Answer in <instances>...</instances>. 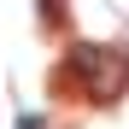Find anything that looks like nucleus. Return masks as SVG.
Wrapping results in <instances>:
<instances>
[{
	"label": "nucleus",
	"mask_w": 129,
	"mask_h": 129,
	"mask_svg": "<svg viewBox=\"0 0 129 129\" xmlns=\"http://www.w3.org/2000/svg\"><path fill=\"white\" fill-rule=\"evenodd\" d=\"M71 71H76L82 94H88L94 106H112V100H123V88H129V53H123V47L82 41V47L71 53Z\"/></svg>",
	"instance_id": "1"
}]
</instances>
